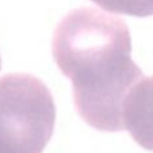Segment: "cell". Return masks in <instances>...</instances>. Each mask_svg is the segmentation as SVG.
<instances>
[{"instance_id":"1","label":"cell","mask_w":153,"mask_h":153,"mask_svg":"<svg viewBox=\"0 0 153 153\" xmlns=\"http://www.w3.org/2000/svg\"><path fill=\"white\" fill-rule=\"evenodd\" d=\"M54 60L71 81L74 104L103 111L114 108L143 76L131 58V38L121 19L81 7L57 24L51 43Z\"/></svg>"},{"instance_id":"2","label":"cell","mask_w":153,"mask_h":153,"mask_svg":"<svg viewBox=\"0 0 153 153\" xmlns=\"http://www.w3.org/2000/svg\"><path fill=\"white\" fill-rule=\"evenodd\" d=\"M56 107L46 85L27 74L0 80V153H42L53 133Z\"/></svg>"}]
</instances>
